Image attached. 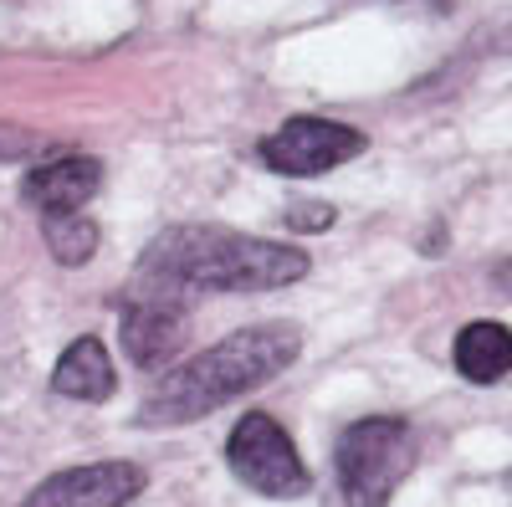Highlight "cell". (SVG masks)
I'll list each match as a JSON object with an SVG mask.
<instances>
[{
  "mask_svg": "<svg viewBox=\"0 0 512 507\" xmlns=\"http://www.w3.org/2000/svg\"><path fill=\"white\" fill-rule=\"evenodd\" d=\"M415 431L400 415H364L344 426L333 446V477L349 507H390V497L415 472Z\"/></svg>",
  "mask_w": 512,
  "mask_h": 507,
  "instance_id": "cell-3",
  "label": "cell"
},
{
  "mask_svg": "<svg viewBox=\"0 0 512 507\" xmlns=\"http://www.w3.org/2000/svg\"><path fill=\"white\" fill-rule=\"evenodd\" d=\"M41 236H47V251L57 267H82L98 251V226L88 216H52V221H41Z\"/></svg>",
  "mask_w": 512,
  "mask_h": 507,
  "instance_id": "cell-11",
  "label": "cell"
},
{
  "mask_svg": "<svg viewBox=\"0 0 512 507\" xmlns=\"http://www.w3.org/2000/svg\"><path fill=\"white\" fill-rule=\"evenodd\" d=\"M41 144L31 139V134H16V129H0V159H26V154H36Z\"/></svg>",
  "mask_w": 512,
  "mask_h": 507,
  "instance_id": "cell-14",
  "label": "cell"
},
{
  "mask_svg": "<svg viewBox=\"0 0 512 507\" xmlns=\"http://www.w3.org/2000/svg\"><path fill=\"white\" fill-rule=\"evenodd\" d=\"M226 467L236 472V482H246L251 492L262 497H277V502H292L313 487V472L303 467L292 436L277 426V415L267 410H246L231 436H226Z\"/></svg>",
  "mask_w": 512,
  "mask_h": 507,
  "instance_id": "cell-5",
  "label": "cell"
},
{
  "mask_svg": "<svg viewBox=\"0 0 512 507\" xmlns=\"http://www.w3.org/2000/svg\"><path fill=\"white\" fill-rule=\"evenodd\" d=\"M451 364L466 385H502L512 374V328L492 318L466 323L451 344Z\"/></svg>",
  "mask_w": 512,
  "mask_h": 507,
  "instance_id": "cell-10",
  "label": "cell"
},
{
  "mask_svg": "<svg viewBox=\"0 0 512 507\" xmlns=\"http://www.w3.org/2000/svg\"><path fill=\"white\" fill-rule=\"evenodd\" d=\"M98 190H103V159H93V154L41 159L36 169H26V180H21V200L36 210L41 221L82 216V205H88Z\"/></svg>",
  "mask_w": 512,
  "mask_h": 507,
  "instance_id": "cell-8",
  "label": "cell"
},
{
  "mask_svg": "<svg viewBox=\"0 0 512 507\" xmlns=\"http://www.w3.org/2000/svg\"><path fill=\"white\" fill-rule=\"evenodd\" d=\"M287 226H292V231H328V226H333V205H323V200L292 205V210H287Z\"/></svg>",
  "mask_w": 512,
  "mask_h": 507,
  "instance_id": "cell-12",
  "label": "cell"
},
{
  "mask_svg": "<svg viewBox=\"0 0 512 507\" xmlns=\"http://www.w3.org/2000/svg\"><path fill=\"white\" fill-rule=\"evenodd\" d=\"M139 272L185 292H272L308 277V251L231 226H169L144 246Z\"/></svg>",
  "mask_w": 512,
  "mask_h": 507,
  "instance_id": "cell-2",
  "label": "cell"
},
{
  "mask_svg": "<svg viewBox=\"0 0 512 507\" xmlns=\"http://www.w3.org/2000/svg\"><path fill=\"white\" fill-rule=\"evenodd\" d=\"M190 303H195V292L139 272L134 287L123 292V308H118L123 354L139 369H169V359H175L190 338Z\"/></svg>",
  "mask_w": 512,
  "mask_h": 507,
  "instance_id": "cell-4",
  "label": "cell"
},
{
  "mask_svg": "<svg viewBox=\"0 0 512 507\" xmlns=\"http://www.w3.org/2000/svg\"><path fill=\"white\" fill-rule=\"evenodd\" d=\"M349 6H364V0H349ZM369 6H395V11H420V16H451L456 0H369Z\"/></svg>",
  "mask_w": 512,
  "mask_h": 507,
  "instance_id": "cell-13",
  "label": "cell"
},
{
  "mask_svg": "<svg viewBox=\"0 0 512 507\" xmlns=\"http://www.w3.org/2000/svg\"><path fill=\"white\" fill-rule=\"evenodd\" d=\"M303 354V333L292 323H251L226 333L221 344H210L205 354L185 359L180 369H164V379L144 395L134 426L144 431H180L195 420L216 415L221 405L241 400L246 390H262L272 379L297 364Z\"/></svg>",
  "mask_w": 512,
  "mask_h": 507,
  "instance_id": "cell-1",
  "label": "cell"
},
{
  "mask_svg": "<svg viewBox=\"0 0 512 507\" xmlns=\"http://www.w3.org/2000/svg\"><path fill=\"white\" fill-rule=\"evenodd\" d=\"M149 487V472L139 461H88V467H67L41 477L21 507H128Z\"/></svg>",
  "mask_w": 512,
  "mask_h": 507,
  "instance_id": "cell-7",
  "label": "cell"
},
{
  "mask_svg": "<svg viewBox=\"0 0 512 507\" xmlns=\"http://www.w3.org/2000/svg\"><path fill=\"white\" fill-rule=\"evenodd\" d=\"M52 390L62 400H82V405H103L113 390H118V374H113V359L103 349V338L82 333L62 349V359L52 364Z\"/></svg>",
  "mask_w": 512,
  "mask_h": 507,
  "instance_id": "cell-9",
  "label": "cell"
},
{
  "mask_svg": "<svg viewBox=\"0 0 512 507\" xmlns=\"http://www.w3.org/2000/svg\"><path fill=\"white\" fill-rule=\"evenodd\" d=\"M369 149V134L354 129V123H338V118H287L277 129L256 144V159H262L272 175H287V180H313V175H328V169L349 164Z\"/></svg>",
  "mask_w": 512,
  "mask_h": 507,
  "instance_id": "cell-6",
  "label": "cell"
}]
</instances>
